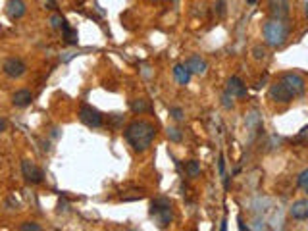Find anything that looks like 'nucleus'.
I'll return each instance as SVG.
<instances>
[{"label":"nucleus","instance_id":"412c9836","mask_svg":"<svg viewBox=\"0 0 308 231\" xmlns=\"http://www.w3.org/2000/svg\"><path fill=\"white\" fill-rule=\"evenodd\" d=\"M20 229L22 231H41V225L35 222H23L22 225H20Z\"/></svg>","mask_w":308,"mask_h":231},{"label":"nucleus","instance_id":"c85d7f7f","mask_svg":"<svg viewBox=\"0 0 308 231\" xmlns=\"http://www.w3.org/2000/svg\"><path fill=\"white\" fill-rule=\"evenodd\" d=\"M246 2H248V4H254V2H256V0H246Z\"/></svg>","mask_w":308,"mask_h":231},{"label":"nucleus","instance_id":"aec40b11","mask_svg":"<svg viewBox=\"0 0 308 231\" xmlns=\"http://www.w3.org/2000/svg\"><path fill=\"white\" fill-rule=\"evenodd\" d=\"M64 22H66V20H64L62 15H58V14H52V15H50V25H52L54 29H62V25H64Z\"/></svg>","mask_w":308,"mask_h":231},{"label":"nucleus","instance_id":"2eb2a0df","mask_svg":"<svg viewBox=\"0 0 308 231\" xmlns=\"http://www.w3.org/2000/svg\"><path fill=\"white\" fill-rule=\"evenodd\" d=\"M174 75H176L177 83H179V85H189L192 73L187 68H185V64H177L176 68H174Z\"/></svg>","mask_w":308,"mask_h":231},{"label":"nucleus","instance_id":"f03ea898","mask_svg":"<svg viewBox=\"0 0 308 231\" xmlns=\"http://www.w3.org/2000/svg\"><path fill=\"white\" fill-rule=\"evenodd\" d=\"M285 38H287V25L283 23V20H268V22L264 23V41H266V45L274 46H281L285 43Z\"/></svg>","mask_w":308,"mask_h":231},{"label":"nucleus","instance_id":"1a4fd4ad","mask_svg":"<svg viewBox=\"0 0 308 231\" xmlns=\"http://www.w3.org/2000/svg\"><path fill=\"white\" fill-rule=\"evenodd\" d=\"M270 15L274 20H285L289 15V0H268Z\"/></svg>","mask_w":308,"mask_h":231},{"label":"nucleus","instance_id":"9b49d317","mask_svg":"<svg viewBox=\"0 0 308 231\" xmlns=\"http://www.w3.org/2000/svg\"><path fill=\"white\" fill-rule=\"evenodd\" d=\"M6 12L10 20H20V17L25 15L27 8H25V2H23V0H8Z\"/></svg>","mask_w":308,"mask_h":231},{"label":"nucleus","instance_id":"f8f14e48","mask_svg":"<svg viewBox=\"0 0 308 231\" xmlns=\"http://www.w3.org/2000/svg\"><path fill=\"white\" fill-rule=\"evenodd\" d=\"M289 214L295 218V220H308V199H302V200H297V202H293V206L289 208Z\"/></svg>","mask_w":308,"mask_h":231},{"label":"nucleus","instance_id":"7c9ffc66","mask_svg":"<svg viewBox=\"0 0 308 231\" xmlns=\"http://www.w3.org/2000/svg\"><path fill=\"white\" fill-rule=\"evenodd\" d=\"M48 2H50V4H54V0H48Z\"/></svg>","mask_w":308,"mask_h":231},{"label":"nucleus","instance_id":"b1692460","mask_svg":"<svg viewBox=\"0 0 308 231\" xmlns=\"http://www.w3.org/2000/svg\"><path fill=\"white\" fill-rule=\"evenodd\" d=\"M297 185H299V187H302V189H304V187L308 185V169L300 171V176L297 177Z\"/></svg>","mask_w":308,"mask_h":231},{"label":"nucleus","instance_id":"393cba45","mask_svg":"<svg viewBox=\"0 0 308 231\" xmlns=\"http://www.w3.org/2000/svg\"><path fill=\"white\" fill-rule=\"evenodd\" d=\"M253 54H254V58H256V60H262V58L266 56V50H264V48H260V46H254Z\"/></svg>","mask_w":308,"mask_h":231},{"label":"nucleus","instance_id":"6ab92c4d","mask_svg":"<svg viewBox=\"0 0 308 231\" xmlns=\"http://www.w3.org/2000/svg\"><path fill=\"white\" fill-rule=\"evenodd\" d=\"M168 139L169 141H174V143H179L181 139H183V135H181V131L177 129V127H168Z\"/></svg>","mask_w":308,"mask_h":231},{"label":"nucleus","instance_id":"7ed1b4c3","mask_svg":"<svg viewBox=\"0 0 308 231\" xmlns=\"http://www.w3.org/2000/svg\"><path fill=\"white\" fill-rule=\"evenodd\" d=\"M150 216L158 222L160 227L169 225L171 220H174V206H171L169 199H166V197L154 199L152 202H150Z\"/></svg>","mask_w":308,"mask_h":231},{"label":"nucleus","instance_id":"4be33fe9","mask_svg":"<svg viewBox=\"0 0 308 231\" xmlns=\"http://www.w3.org/2000/svg\"><path fill=\"white\" fill-rule=\"evenodd\" d=\"M222 104H223V108L231 110V108H233V94H229L227 91L223 92V94H222Z\"/></svg>","mask_w":308,"mask_h":231},{"label":"nucleus","instance_id":"423d86ee","mask_svg":"<svg viewBox=\"0 0 308 231\" xmlns=\"http://www.w3.org/2000/svg\"><path fill=\"white\" fill-rule=\"evenodd\" d=\"M22 174L25 177V181L31 185H38L43 183V179H45V174H43V169L37 168L33 162L29 160H23L22 162Z\"/></svg>","mask_w":308,"mask_h":231},{"label":"nucleus","instance_id":"20e7f679","mask_svg":"<svg viewBox=\"0 0 308 231\" xmlns=\"http://www.w3.org/2000/svg\"><path fill=\"white\" fill-rule=\"evenodd\" d=\"M279 81L287 87V91L293 94V99H297V97H300L304 92V79L299 73H283L279 77Z\"/></svg>","mask_w":308,"mask_h":231},{"label":"nucleus","instance_id":"5701e85b","mask_svg":"<svg viewBox=\"0 0 308 231\" xmlns=\"http://www.w3.org/2000/svg\"><path fill=\"white\" fill-rule=\"evenodd\" d=\"M169 116H171L174 120H177V122H181V120H183V110H181V108H177V106L169 108Z\"/></svg>","mask_w":308,"mask_h":231},{"label":"nucleus","instance_id":"bb28decb","mask_svg":"<svg viewBox=\"0 0 308 231\" xmlns=\"http://www.w3.org/2000/svg\"><path fill=\"white\" fill-rule=\"evenodd\" d=\"M4 129H6V122H4V120H0V133H2Z\"/></svg>","mask_w":308,"mask_h":231},{"label":"nucleus","instance_id":"4468645a","mask_svg":"<svg viewBox=\"0 0 308 231\" xmlns=\"http://www.w3.org/2000/svg\"><path fill=\"white\" fill-rule=\"evenodd\" d=\"M12 102H14V106L17 108H25L33 102V94H31V91H27V89H20V91H15L14 94H12Z\"/></svg>","mask_w":308,"mask_h":231},{"label":"nucleus","instance_id":"ddd939ff","mask_svg":"<svg viewBox=\"0 0 308 231\" xmlns=\"http://www.w3.org/2000/svg\"><path fill=\"white\" fill-rule=\"evenodd\" d=\"M227 92L229 94H233V97H237V99H243V97H246V85L239 79V77H229V81H227Z\"/></svg>","mask_w":308,"mask_h":231},{"label":"nucleus","instance_id":"a211bd4d","mask_svg":"<svg viewBox=\"0 0 308 231\" xmlns=\"http://www.w3.org/2000/svg\"><path fill=\"white\" fill-rule=\"evenodd\" d=\"M185 169H187V174H189V176L195 177V176H199L200 174V164L197 160H191V162H187Z\"/></svg>","mask_w":308,"mask_h":231},{"label":"nucleus","instance_id":"dca6fc26","mask_svg":"<svg viewBox=\"0 0 308 231\" xmlns=\"http://www.w3.org/2000/svg\"><path fill=\"white\" fill-rule=\"evenodd\" d=\"M62 33H64V38H66V43L68 45H77V29H73V27H69L68 22H64V25H62Z\"/></svg>","mask_w":308,"mask_h":231},{"label":"nucleus","instance_id":"9d476101","mask_svg":"<svg viewBox=\"0 0 308 231\" xmlns=\"http://www.w3.org/2000/svg\"><path fill=\"white\" fill-rule=\"evenodd\" d=\"M185 68L189 69L191 73H197V75H204L208 69V64L200 56H197V54H192V56H189L187 58V62H185Z\"/></svg>","mask_w":308,"mask_h":231},{"label":"nucleus","instance_id":"6e6552de","mask_svg":"<svg viewBox=\"0 0 308 231\" xmlns=\"http://www.w3.org/2000/svg\"><path fill=\"white\" fill-rule=\"evenodd\" d=\"M270 99L274 100V102H281V104H287V102H291L293 100V94L287 91V87H285L279 79H277L274 85H270Z\"/></svg>","mask_w":308,"mask_h":231},{"label":"nucleus","instance_id":"0eeeda50","mask_svg":"<svg viewBox=\"0 0 308 231\" xmlns=\"http://www.w3.org/2000/svg\"><path fill=\"white\" fill-rule=\"evenodd\" d=\"M2 71H4L8 77H12V79H20V77L27 71V66H25V62L20 60V58H8V60H4V64H2Z\"/></svg>","mask_w":308,"mask_h":231},{"label":"nucleus","instance_id":"c756f323","mask_svg":"<svg viewBox=\"0 0 308 231\" xmlns=\"http://www.w3.org/2000/svg\"><path fill=\"white\" fill-rule=\"evenodd\" d=\"M304 191H306V192H308V185H306V187H304Z\"/></svg>","mask_w":308,"mask_h":231},{"label":"nucleus","instance_id":"f257e3e1","mask_svg":"<svg viewBox=\"0 0 308 231\" xmlns=\"http://www.w3.org/2000/svg\"><path fill=\"white\" fill-rule=\"evenodd\" d=\"M125 139L137 152H145L156 137V125L146 120H135L125 127Z\"/></svg>","mask_w":308,"mask_h":231},{"label":"nucleus","instance_id":"f3484780","mask_svg":"<svg viewBox=\"0 0 308 231\" xmlns=\"http://www.w3.org/2000/svg\"><path fill=\"white\" fill-rule=\"evenodd\" d=\"M131 110H133L135 114H143V112H148V110H150V104H148V100L145 99H137L131 102Z\"/></svg>","mask_w":308,"mask_h":231},{"label":"nucleus","instance_id":"a878e982","mask_svg":"<svg viewBox=\"0 0 308 231\" xmlns=\"http://www.w3.org/2000/svg\"><path fill=\"white\" fill-rule=\"evenodd\" d=\"M223 6H225V2L223 0H218V14L223 15Z\"/></svg>","mask_w":308,"mask_h":231},{"label":"nucleus","instance_id":"39448f33","mask_svg":"<svg viewBox=\"0 0 308 231\" xmlns=\"http://www.w3.org/2000/svg\"><path fill=\"white\" fill-rule=\"evenodd\" d=\"M79 120L85 123V125H89V127H100L102 125V116L97 108L89 106V104H83V106L79 108Z\"/></svg>","mask_w":308,"mask_h":231},{"label":"nucleus","instance_id":"cd10ccee","mask_svg":"<svg viewBox=\"0 0 308 231\" xmlns=\"http://www.w3.org/2000/svg\"><path fill=\"white\" fill-rule=\"evenodd\" d=\"M304 14H306V17H308V0L304 2Z\"/></svg>","mask_w":308,"mask_h":231}]
</instances>
